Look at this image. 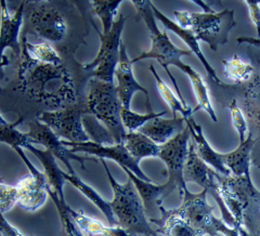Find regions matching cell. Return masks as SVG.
<instances>
[{
  "instance_id": "obj_37",
  "label": "cell",
  "mask_w": 260,
  "mask_h": 236,
  "mask_svg": "<svg viewBox=\"0 0 260 236\" xmlns=\"http://www.w3.org/2000/svg\"><path fill=\"white\" fill-rule=\"evenodd\" d=\"M18 204V191L15 186L6 184L0 179V213L5 214Z\"/></svg>"
},
{
  "instance_id": "obj_6",
  "label": "cell",
  "mask_w": 260,
  "mask_h": 236,
  "mask_svg": "<svg viewBox=\"0 0 260 236\" xmlns=\"http://www.w3.org/2000/svg\"><path fill=\"white\" fill-rule=\"evenodd\" d=\"M219 176L220 175L216 173L213 168H210L206 162L200 158L197 151H195L194 144L190 139L188 158H186L183 170V178L185 183L194 182L199 184L201 188H203V190H205L207 192V195L209 194V196L213 197L218 204L223 222L231 227H237L234 218L224 204L223 198L221 196Z\"/></svg>"
},
{
  "instance_id": "obj_19",
  "label": "cell",
  "mask_w": 260,
  "mask_h": 236,
  "mask_svg": "<svg viewBox=\"0 0 260 236\" xmlns=\"http://www.w3.org/2000/svg\"><path fill=\"white\" fill-rule=\"evenodd\" d=\"M185 124L190 129L191 140L200 158L206 162L210 168H213L219 175L223 177H231L230 170L223 164L222 153H218L211 148L210 144L206 140L204 132H203L202 126L199 125L192 117L185 119Z\"/></svg>"
},
{
  "instance_id": "obj_24",
  "label": "cell",
  "mask_w": 260,
  "mask_h": 236,
  "mask_svg": "<svg viewBox=\"0 0 260 236\" xmlns=\"http://www.w3.org/2000/svg\"><path fill=\"white\" fill-rule=\"evenodd\" d=\"M69 213L78 229L87 236H133L126 230H124L123 227L118 225H105L101 221L96 220V219L88 217L83 211H77L69 207Z\"/></svg>"
},
{
  "instance_id": "obj_39",
  "label": "cell",
  "mask_w": 260,
  "mask_h": 236,
  "mask_svg": "<svg viewBox=\"0 0 260 236\" xmlns=\"http://www.w3.org/2000/svg\"><path fill=\"white\" fill-rule=\"evenodd\" d=\"M0 234L3 236H27L13 226L2 213H0Z\"/></svg>"
},
{
  "instance_id": "obj_18",
  "label": "cell",
  "mask_w": 260,
  "mask_h": 236,
  "mask_svg": "<svg viewBox=\"0 0 260 236\" xmlns=\"http://www.w3.org/2000/svg\"><path fill=\"white\" fill-rule=\"evenodd\" d=\"M152 10H153L154 15H155V19L158 20L162 24V25H164V27L166 29L173 31L174 34H176L179 38H181L183 42L186 44V46L190 48V51L197 55V58L201 61L202 65L204 66V69L207 73V75L210 77V79L215 81L217 85L222 86L223 83L221 81V79L218 77L215 69L211 66L209 61L206 59V56L203 54V52L201 50V47H200V43H199V40L197 39V37H195L194 32L191 29L181 28L176 22H174L173 20H170L168 16H166L164 13L160 12L157 9V8L153 5V3H152Z\"/></svg>"
},
{
  "instance_id": "obj_43",
  "label": "cell",
  "mask_w": 260,
  "mask_h": 236,
  "mask_svg": "<svg viewBox=\"0 0 260 236\" xmlns=\"http://www.w3.org/2000/svg\"><path fill=\"white\" fill-rule=\"evenodd\" d=\"M3 77V70H0V78ZM0 92H2V88H0Z\"/></svg>"
},
{
  "instance_id": "obj_36",
  "label": "cell",
  "mask_w": 260,
  "mask_h": 236,
  "mask_svg": "<svg viewBox=\"0 0 260 236\" xmlns=\"http://www.w3.org/2000/svg\"><path fill=\"white\" fill-rule=\"evenodd\" d=\"M231 114V119L234 129L237 130V132L240 138V143L244 142L246 139V132H247V123L246 119L243 115V112L241 111L240 107L238 105L237 100H232L231 103L228 107Z\"/></svg>"
},
{
  "instance_id": "obj_15",
  "label": "cell",
  "mask_w": 260,
  "mask_h": 236,
  "mask_svg": "<svg viewBox=\"0 0 260 236\" xmlns=\"http://www.w3.org/2000/svg\"><path fill=\"white\" fill-rule=\"evenodd\" d=\"M115 77L117 79L116 90L124 109H130L133 96L136 92H142L145 95L146 108H150L149 91L142 87L136 79L133 71V63L127 54L126 46L121 44L119 62L115 71Z\"/></svg>"
},
{
  "instance_id": "obj_13",
  "label": "cell",
  "mask_w": 260,
  "mask_h": 236,
  "mask_svg": "<svg viewBox=\"0 0 260 236\" xmlns=\"http://www.w3.org/2000/svg\"><path fill=\"white\" fill-rule=\"evenodd\" d=\"M28 138V142L31 144H39L45 146V150L50 152L52 155L62 161L67 166L69 174L75 175V170L73 168L71 161L76 160L79 161V164L85 169V161H94L96 162V158L88 157V156H79L77 154L72 153L71 150L67 146L62 144V139L56 136L52 130L47 125L43 124L38 119L31 120L28 124V131L26 132Z\"/></svg>"
},
{
  "instance_id": "obj_2",
  "label": "cell",
  "mask_w": 260,
  "mask_h": 236,
  "mask_svg": "<svg viewBox=\"0 0 260 236\" xmlns=\"http://www.w3.org/2000/svg\"><path fill=\"white\" fill-rule=\"evenodd\" d=\"M132 4L135 6L138 15L140 16L141 20L144 21L146 27L149 28L150 38L152 43L150 50L143 51L140 55H138L137 58L133 59L132 63L135 64L139 61L148 59L156 60L160 64V66L166 71L168 77L172 80V83L176 89V92L179 96V100L182 102L185 108H189V105L186 104L184 97L180 91V88L178 86L177 80L169 71V66L173 65V66H176L177 69L184 73V71L188 69L189 65L183 63L181 61V58L185 55H191L192 52L176 47L175 44L172 43L169 36L166 34V31L159 30L155 15H154L152 10V2H148V0H134Z\"/></svg>"
},
{
  "instance_id": "obj_33",
  "label": "cell",
  "mask_w": 260,
  "mask_h": 236,
  "mask_svg": "<svg viewBox=\"0 0 260 236\" xmlns=\"http://www.w3.org/2000/svg\"><path fill=\"white\" fill-rule=\"evenodd\" d=\"M83 125L85 128V131L87 132L88 137L90 138V141L105 145L116 144L113 139V137L109 132V130L94 116H92L91 114L88 113L83 116Z\"/></svg>"
},
{
  "instance_id": "obj_11",
  "label": "cell",
  "mask_w": 260,
  "mask_h": 236,
  "mask_svg": "<svg viewBox=\"0 0 260 236\" xmlns=\"http://www.w3.org/2000/svg\"><path fill=\"white\" fill-rule=\"evenodd\" d=\"M190 139V129L186 126L182 132L174 137L165 144L159 145L158 158L164 161L167 167V183L174 190L179 191L180 198H182L184 192L188 190L183 178V170L188 158Z\"/></svg>"
},
{
  "instance_id": "obj_27",
  "label": "cell",
  "mask_w": 260,
  "mask_h": 236,
  "mask_svg": "<svg viewBox=\"0 0 260 236\" xmlns=\"http://www.w3.org/2000/svg\"><path fill=\"white\" fill-rule=\"evenodd\" d=\"M64 178L65 180H67V182H70L73 186H74V188H76L81 194H83L85 197H87L89 200H90L95 207H98L101 210V213L105 216V218H107L109 225L111 226L117 225L116 219L114 217L113 211L110 206V201L105 200L99 193H98L93 188H91L90 185L85 183L76 174L71 175L69 173L64 172Z\"/></svg>"
},
{
  "instance_id": "obj_1",
  "label": "cell",
  "mask_w": 260,
  "mask_h": 236,
  "mask_svg": "<svg viewBox=\"0 0 260 236\" xmlns=\"http://www.w3.org/2000/svg\"><path fill=\"white\" fill-rule=\"evenodd\" d=\"M220 193L239 231L260 236V192L246 177L219 176Z\"/></svg>"
},
{
  "instance_id": "obj_5",
  "label": "cell",
  "mask_w": 260,
  "mask_h": 236,
  "mask_svg": "<svg viewBox=\"0 0 260 236\" xmlns=\"http://www.w3.org/2000/svg\"><path fill=\"white\" fill-rule=\"evenodd\" d=\"M126 18L123 13H119L118 19L114 23V25L108 34H102L99 29L95 28L100 37V49L95 59L83 65V70L88 73L89 76L99 79L107 83H113L115 71L119 62L120 47H121V35L125 26Z\"/></svg>"
},
{
  "instance_id": "obj_41",
  "label": "cell",
  "mask_w": 260,
  "mask_h": 236,
  "mask_svg": "<svg viewBox=\"0 0 260 236\" xmlns=\"http://www.w3.org/2000/svg\"><path fill=\"white\" fill-rule=\"evenodd\" d=\"M237 43H238L239 45L248 44V45H251V46H254V47L260 49V38L242 36V37H239V38L237 39Z\"/></svg>"
},
{
  "instance_id": "obj_20",
  "label": "cell",
  "mask_w": 260,
  "mask_h": 236,
  "mask_svg": "<svg viewBox=\"0 0 260 236\" xmlns=\"http://www.w3.org/2000/svg\"><path fill=\"white\" fill-rule=\"evenodd\" d=\"M48 182L38 180L32 175L20 179L15 188L18 191V204L26 211H36L42 208L49 196Z\"/></svg>"
},
{
  "instance_id": "obj_28",
  "label": "cell",
  "mask_w": 260,
  "mask_h": 236,
  "mask_svg": "<svg viewBox=\"0 0 260 236\" xmlns=\"http://www.w3.org/2000/svg\"><path fill=\"white\" fill-rule=\"evenodd\" d=\"M184 74L190 78L195 96H197V100H198V108L193 110V113L199 110H204L208 114L211 120H213L214 123H217L218 118L213 105H211L209 94H208V89L204 79H203L199 73L194 69H192L190 65L188 66V69L185 70Z\"/></svg>"
},
{
  "instance_id": "obj_42",
  "label": "cell",
  "mask_w": 260,
  "mask_h": 236,
  "mask_svg": "<svg viewBox=\"0 0 260 236\" xmlns=\"http://www.w3.org/2000/svg\"><path fill=\"white\" fill-rule=\"evenodd\" d=\"M9 123L6 120V118L2 115V113H0V125H8Z\"/></svg>"
},
{
  "instance_id": "obj_4",
  "label": "cell",
  "mask_w": 260,
  "mask_h": 236,
  "mask_svg": "<svg viewBox=\"0 0 260 236\" xmlns=\"http://www.w3.org/2000/svg\"><path fill=\"white\" fill-rule=\"evenodd\" d=\"M86 105L88 113L109 130L115 143L123 144L127 134L121 121L123 104L120 102L114 83L92 78L89 81Z\"/></svg>"
},
{
  "instance_id": "obj_16",
  "label": "cell",
  "mask_w": 260,
  "mask_h": 236,
  "mask_svg": "<svg viewBox=\"0 0 260 236\" xmlns=\"http://www.w3.org/2000/svg\"><path fill=\"white\" fill-rule=\"evenodd\" d=\"M25 3L22 2L14 14L11 15L8 10L7 3L0 2V49L3 53L7 48H10L16 56L22 53L19 35L24 21Z\"/></svg>"
},
{
  "instance_id": "obj_38",
  "label": "cell",
  "mask_w": 260,
  "mask_h": 236,
  "mask_svg": "<svg viewBox=\"0 0 260 236\" xmlns=\"http://www.w3.org/2000/svg\"><path fill=\"white\" fill-rule=\"evenodd\" d=\"M247 7L250 15V20L253 21L257 30V38H260V2H251V0H246L244 2Z\"/></svg>"
},
{
  "instance_id": "obj_32",
  "label": "cell",
  "mask_w": 260,
  "mask_h": 236,
  "mask_svg": "<svg viewBox=\"0 0 260 236\" xmlns=\"http://www.w3.org/2000/svg\"><path fill=\"white\" fill-rule=\"evenodd\" d=\"M224 75L237 84H242L250 78L254 73L251 64L243 62L238 54H234L231 59L223 60Z\"/></svg>"
},
{
  "instance_id": "obj_7",
  "label": "cell",
  "mask_w": 260,
  "mask_h": 236,
  "mask_svg": "<svg viewBox=\"0 0 260 236\" xmlns=\"http://www.w3.org/2000/svg\"><path fill=\"white\" fill-rule=\"evenodd\" d=\"M24 16L27 31L51 43L61 42L67 36L68 25L62 13L49 2H26Z\"/></svg>"
},
{
  "instance_id": "obj_10",
  "label": "cell",
  "mask_w": 260,
  "mask_h": 236,
  "mask_svg": "<svg viewBox=\"0 0 260 236\" xmlns=\"http://www.w3.org/2000/svg\"><path fill=\"white\" fill-rule=\"evenodd\" d=\"M88 114L87 105L74 104L61 111L43 112L38 120L47 125L60 139L69 142H88L90 138L85 131L83 116Z\"/></svg>"
},
{
  "instance_id": "obj_44",
  "label": "cell",
  "mask_w": 260,
  "mask_h": 236,
  "mask_svg": "<svg viewBox=\"0 0 260 236\" xmlns=\"http://www.w3.org/2000/svg\"><path fill=\"white\" fill-rule=\"evenodd\" d=\"M0 236H3V235H2V234H0Z\"/></svg>"
},
{
  "instance_id": "obj_22",
  "label": "cell",
  "mask_w": 260,
  "mask_h": 236,
  "mask_svg": "<svg viewBox=\"0 0 260 236\" xmlns=\"http://www.w3.org/2000/svg\"><path fill=\"white\" fill-rule=\"evenodd\" d=\"M185 127V118L183 117H173L169 119L158 117L149 121L138 131L148 137L156 144L162 145L182 132Z\"/></svg>"
},
{
  "instance_id": "obj_3",
  "label": "cell",
  "mask_w": 260,
  "mask_h": 236,
  "mask_svg": "<svg viewBox=\"0 0 260 236\" xmlns=\"http://www.w3.org/2000/svg\"><path fill=\"white\" fill-rule=\"evenodd\" d=\"M100 161L113 190V199L110 201V206L117 225L123 227L133 236H158L156 230H154L150 224L143 203L132 180L128 179L127 182L123 184L117 182L111 174L105 160L100 159Z\"/></svg>"
},
{
  "instance_id": "obj_9",
  "label": "cell",
  "mask_w": 260,
  "mask_h": 236,
  "mask_svg": "<svg viewBox=\"0 0 260 236\" xmlns=\"http://www.w3.org/2000/svg\"><path fill=\"white\" fill-rule=\"evenodd\" d=\"M182 204L176 209L167 210L169 214L179 216L203 234L209 236L218 235L217 226L220 219L213 215L214 207L207 201V192L191 193L186 190L181 198Z\"/></svg>"
},
{
  "instance_id": "obj_40",
  "label": "cell",
  "mask_w": 260,
  "mask_h": 236,
  "mask_svg": "<svg viewBox=\"0 0 260 236\" xmlns=\"http://www.w3.org/2000/svg\"><path fill=\"white\" fill-rule=\"evenodd\" d=\"M174 15L176 18V23L183 29L191 28V12L182 11V10H175Z\"/></svg>"
},
{
  "instance_id": "obj_17",
  "label": "cell",
  "mask_w": 260,
  "mask_h": 236,
  "mask_svg": "<svg viewBox=\"0 0 260 236\" xmlns=\"http://www.w3.org/2000/svg\"><path fill=\"white\" fill-rule=\"evenodd\" d=\"M124 172L127 174L128 179L132 180L134 183L135 188L139 194V196L143 203L144 210L146 217H148L149 220L153 219L154 215H155L157 211L160 214V208L162 207V200L166 197H168L170 194H172L175 190L170 186L167 182L165 184H154L153 182H148L141 180L140 178H138L135 174L130 172L127 168H121Z\"/></svg>"
},
{
  "instance_id": "obj_26",
  "label": "cell",
  "mask_w": 260,
  "mask_h": 236,
  "mask_svg": "<svg viewBox=\"0 0 260 236\" xmlns=\"http://www.w3.org/2000/svg\"><path fill=\"white\" fill-rule=\"evenodd\" d=\"M123 144L130 156L138 162L143 158L158 157L159 145L139 131L127 132Z\"/></svg>"
},
{
  "instance_id": "obj_35",
  "label": "cell",
  "mask_w": 260,
  "mask_h": 236,
  "mask_svg": "<svg viewBox=\"0 0 260 236\" xmlns=\"http://www.w3.org/2000/svg\"><path fill=\"white\" fill-rule=\"evenodd\" d=\"M47 191L49 196L53 200L56 210H58L60 220L65 232V236H87L78 229L77 225L73 221V219L69 213L70 206L68 205V203L61 201L58 197V195H56L50 188H48Z\"/></svg>"
},
{
  "instance_id": "obj_31",
  "label": "cell",
  "mask_w": 260,
  "mask_h": 236,
  "mask_svg": "<svg viewBox=\"0 0 260 236\" xmlns=\"http://www.w3.org/2000/svg\"><path fill=\"white\" fill-rule=\"evenodd\" d=\"M121 4H123L121 0H112V2L94 0V2H90L94 13L102 22V34H108V32L111 31L114 23H115L114 19H115L117 11L119 9V6Z\"/></svg>"
},
{
  "instance_id": "obj_34",
  "label": "cell",
  "mask_w": 260,
  "mask_h": 236,
  "mask_svg": "<svg viewBox=\"0 0 260 236\" xmlns=\"http://www.w3.org/2000/svg\"><path fill=\"white\" fill-rule=\"evenodd\" d=\"M165 114L166 111L159 113L150 111L146 114H138L136 112H133L130 109L123 108V111H121V121H123V125L127 132H135L138 131L145 124H148L149 121L158 117H162Z\"/></svg>"
},
{
  "instance_id": "obj_23",
  "label": "cell",
  "mask_w": 260,
  "mask_h": 236,
  "mask_svg": "<svg viewBox=\"0 0 260 236\" xmlns=\"http://www.w3.org/2000/svg\"><path fill=\"white\" fill-rule=\"evenodd\" d=\"M254 143L253 132L249 131L245 141L240 143L237 149L222 154L223 164L233 174V177L250 178L251 152H253Z\"/></svg>"
},
{
  "instance_id": "obj_8",
  "label": "cell",
  "mask_w": 260,
  "mask_h": 236,
  "mask_svg": "<svg viewBox=\"0 0 260 236\" xmlns=\"http://www.w3.org/2000/svg\"><path fill=\"white\" fill-rule=\"evenodd\" d=\"M237 25L234 10L220 12H191V30L197 39L206 43L213 51L229 42V32Z\"/></svg>"
},
{
  "instance_id": "obj_25",
  "label": "cell",
  "mask_w": 260,
  "mask_h": 236,
  "mask_svg": "<svg viewBox=\"0 0 260 236\" xmlns=\"http://www.w3.org/2000/svg\"><path fill=\"white\" fill-rule=\"evenodd\" d=\"M149 221L156 224L158 226L156 232L164 236H205V234L190 225L182 218L169 214L164 207L160 208L159 218Z\"/></svg>"
},
{
  "instance_id": "obj_29",
  "label": "cell",
  "mask_w": 260,
  "mask_h": 236,
  "mask_svg": "<svg viewBox=\"0 0 260 236\" xmlns=\"http://www.w3.org/2000/svg\"><path fill=\"white\" fill-rule=\"evenodd\" d=\"M150 72L152 73V75L155 78L156 81V86H157V90L160 94V96L162 97L168 107L170 108L173 112V117H177V113H180L182 117L188 119L190 117H192L193 115V111L191 110V108H185L184 105L182 104V102L178 99V97L174 94L172 89L169 88V86L165 83L164 80L160 78V76L157 74L156 70L154 69L153 65H150Z\"/></svg>"
},
{
  "instance_id": "obj_30",
  "label": "cell",
  "mask_w": 260,
  "mask_h": 236,
  "mask_svg": "<svg viewBox=\"0 0 260 236\" xmlns=\"http://www.w3.org/2000/svg\"><path fill=\"white\" fill-rule=\"evenodd\" d=\"M21 46L27 51V53L30 55V58H32L37 62L55 65V66H60V65H62V60L59 53L56 52L55 49L49 43L31 44L27 42L25 36H23Z\"/></svg>"
},
{
  "instance_id": "obj_12",
  "label": "cell",
  "mask_w": 260,
  "mask_h": 236,
  "mask_svg": "<svg viewBox=\"0 0 260 236\" xmlns=\"http://www.w3.org/2000/svg\"><path fill=\"white\" fill-rule=\"evenodd\" d=\"M21 48L23 61L20 68V80L24 90L35 95L44 96L47 93L46 86L52 81L60 80L63 84L67 83L69 75L62 65L55 66V65L37 62L30 58V55L22 46Z\"/></svg>"
},
{
  "instance_id": "obj_14",
  "label": "cell",
  "mask_w": 260,
  "mask_h": 236,
  "mask_svg": "<svg viewBox=\"0 0 260 236\" xmlns=\"http://www.w3.org/2000/svg\"><path fill=\"white\" fill-rule=\"evenodd\" d=\"M62 144L67 146L71 150L72 153L77 154V153H84L88 154V155H92L95 157H99L100 159H110L117 162V164L121 168H127L133 174H135L138 178H140L141 180L153 182L151 179L146 176L142 169L139 166V162L135 160L124 144H112V145H105V144H99L92 141L88 142H69L62 140Z\"/></svg>"
},
{
  "instance_id": "obj_21",
  "label": "cell",
  "mask_w": 260,
  "mask_h": 236,
  "mask_svg": "<svg viewBox=\"0 0 260 236\" xmlns=\"http://www.w3.org/2000/svg\"><path fill=\"white\" fill-rule=\"evenodd\" d=\"M22 149H27L31 154L38 158V160L42 162L44 167V174L46 176L47 182L49 188H50L56 195L61 201L65 203V196H64V184L67 182L64 178V172L60 168L56 158L52 155V154L47 150H40L37 149L36 146L32 145L31 143L27 141L24 142L21 145Z\"/></svg>"
}]
</instances>
